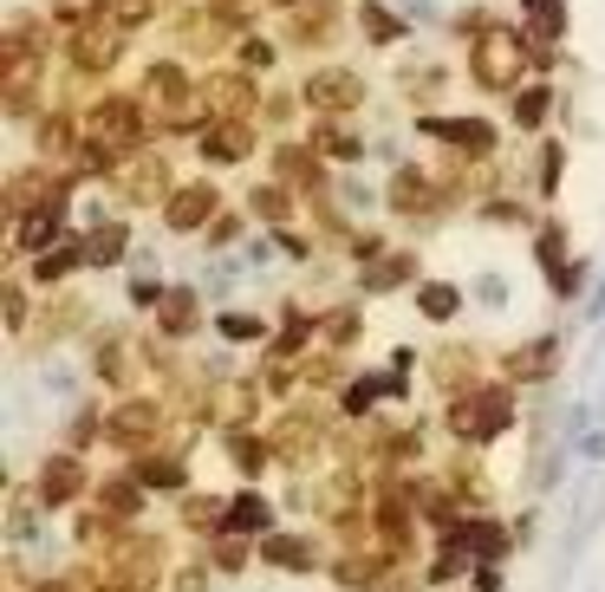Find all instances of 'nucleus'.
Masks as SVG:
<instances>
[{"mask_svg":"<svg viewBox=\"0 0 605 592\" xmlns=\"http://www.w3.org/2000/svg\"><path fill=\"white\" fill-rule=\"evenodd\" d=\"M508 424H515V398H508V391H469V398H456V411H450V430H456L463 443H495Z\"/></svg>","mask_w":605,"mask_h":592,"instance_id":"f257e3e1","label":"nucleus"},{"mask_svg":"<svg viewBox=\"0 0 605 592\" xmlns=\"http://www.w3.org/2000/svg\"><path fill=\"white\" fill-rule=\"evenodd\" d=\"M521 65H528V52H521V39H515L508 26H489V33L476 39V78H482V85L502 91V85L521 78Z\"/></svg>","mask_w":605,"mask_h":592,"instance_id":"f03ea898","label":"nucleus"},{"mask_svg":"<svg viewBox=\"0 0 605 592\" xmlns=\"http://www.w3.org/2000/svg\"><path fill=\"white\" fill-rule=\"evenodd\" d=\"M78 495H85V463H78V456H46L33 502H39V508H72Z\"/></svg>","mask_w":605,"mask_h":592,"instance_id":"7ed1b4c3","label":"nucleus"},{"mask_svg":"<svg viewBox=\"0 0 605 592\" xmlns=\"http://www.w3.org/2000/svg\"><path fill=\"white\" fill-rule=\"evenodd\" d=\"M156 424H163V411H156L150 398H137V404H117V411L104 417V437H117V443H150Z\"/></svg>","mask_w":605,"mask_h":592,"instance_id":"20e7f679","label":"nucleus"},{"mask_svg":"<svg viewBox=\"0 0 605 592\" xmlns=\"http://www.w3.org/2000/svg\"><path fill=\"white\" fill-rule=\"evenodd\" d=\"M365 98V85L352 78V72H319V78H306V104H319V111H352Z\"/></svg>","mask_w":605,"mask_h":592,"instance_id":"39448f33","label":"nucleus"},{"mask_svg":"<svg viewBox=\"0 0 605 592\" xmlns=\"http://www.w3.org/2000/svg\"><path fill=\"white\" fill-rule=\"evenodd\" d=\"M267 521H274V508L248 489V495H235L228 508H222V534H267Z\"/></svg>","mask_w":605,"mask_h":592,"instance_id":"423d86ee","label":"nucleus"},{"mask_svg":"<svg viewBox=\"0 0 605 592\" xmlns=\"http://www.w3.org/2000/svg\"><path fill=\"white\" fill-rule=\"evenodd\" d=\"M156 326H163V339H189L196 332V293L189 287H169L163 306H156Z\"/></svg>","mask_w":605,"mask_h":592,"instance_id":"0eeeda50","label":"nucleus"},{"mask_svg":"<svg viewBox=\"0 0 605 592\" xmlns=\"http://www.w3.org/2000/svg\"><path fill=\"white\" fill-rule=\"evenodd\" d=\"M261 560L280 567V574H313V547H306L300 534H267V541H261Z\"/></svg>","mask_w":605,"mask_h":592,"instance_id":"6e6552de","label":"nucleus"},{"mask_svg":"<svg viewBox=\"0 0 605 592\" xmlns=\"http://www.w3.org/2000/svg\"><path fill=\"white\" fill-rule=\"evenodd\" d=\"M424 130H430V137H443V143H463V150H489V143H495L482 117H430Z\"/></svg>","mask_w":605,"mask_h":592,"instance_id":"1a4fd4ad","label":"nucleus"},{"mask_svg":"<svg viewBox=\"0 0 605 592\" xmlns=\"http://www.w3.org/2000/svg\"><path fill=\"white\" fill-rule=\"evenodd\" d=\"M150 104H156V111H169V117H176V111H189V85H182V72H176V65H150Z\"/></svg>","mask_w":605,"mask_h":592,"instance_id":"9d476101","label":"nucleus"},{"mask_svg":"<svg viewBox=\"0 0 605 592\" xmlns=\"http://www.w3.org/2000/svg\"><path fill=\"white\" fill-rule=\"evenodd\" d=\"M209 209H215V189L196 182V189L169 196V228H196V222H209Z\"/></svg>","mask_w":605,"mask_h":592,"instance_id":"9b49d317","label":"nucleus"},{"mask_svg":"<svg viewBox=\"0 0 605 592\" xmlns=\"http://www.w3.org/2000/svg\"><path fill=\"white\" fill-rule=\"evenodd\" d=\"M91 124H98V143H124V137H137V111H130V104H117V98H111V104H98V117H91Z\"/></svg>","mask_w":605,"mask_h":592,"instance_id":"f8f14e48","label":"nucleus"},{"mask_svg":"<svg viewBox=\"0 0 605 592\" xmlns=\"http://www.w3.org/2000/svg\"><path fill=\"white\" fill-rule=\"evenodd\" d=\"M554 358H560V345H554V339H534L528 352H515V358H508V371H515V378H547V371H554Z\"/></svg>","mask_w":605,"mask_h":592,"instance_id":"ddd939ff","label":"nucleus"},{"mask_svg":"<svg viewBox=\"0 0 605 592\" xmlns=\"http://www.w3.org/2000/svg\"><path fill=\"white\" fill-rule=\"evenodd\" d=\"M98 508L117 515V521H130V515L143 508V482H104V489H98Z\"/></svg>","mask_w":605,"mask_h":592,"instance_id":"4468645a","label":"nucleus"},{"mask_svg":"<svg viewBox=\"0 0 605 592\" xmlns=\"http://www.w3.org/2000/svg\"><path fill=\"white\" fill-rule=\"evenodd\" d=\"M111 59H117V33H98V26L78 33V65H85V72H104Z\"/></svg>","mask_w":605,"mask_h":592,"instance_id":"2eb2a0df","label":"nucleus"},{"mask_svg":"<svg viewBox=\"0 0 605 592\" xmlns=\"http://www.w3.org/2000/svg\"><path fill=\"white\" fill-rule=\"evenodd\" d=\"M85 254H91L98 267L124 261V228H117V222H98V228H91V241H85Z\"/></svg>","mask_w":605,"mask_h":592,"instance_id":"dca6fc26","label":"nucleus"},{"mask_svg":"<svg viewBox=\"0 0 605 592\" xmlns=\"http://www.w3.org/2000/svg\"><path fill=\"white\" fill-rule=\"evenodd\" d=\"M215 332L235 339V345H261V339H267V319H254V313H222Z\"/></svg>","mask_w":605,"mask_h":592,"instance_id":"f3484780","label":"nucleus"},{"mask_svg":"<svg viewBox=\"0 0 605 592\" xmlns=\"http://www.w3.org/2000/svg\"><path fill=\"white\" fill-rule=\"evenodd\" d=\"M137 482H143V489H182L189 476H182V463H176V456H143Z\"/></svg>","mask_w":605,"mask_h":592,"instance_id":"a211bd4d","label":"nucleus"},{"mask_svg":"<svg viewBox=\"0 0 605 592\" xmlns=\"http://www.w3.org/2000/svg\"><path fill=\"white\" fill-rule=\"evenodd\" d=\"M52 235H59V209L46 202L39 215H26V222H20V235H13V241H20V248H46Z\"/></svg>","mask_w":605,"mask_h":592,"instance_id":"6ab92c4d","label":"nucleus"},{"mask_svg":"<svg viewBox=\"0 0 605 592\" xmlns=\"http://www.w3.org/2000/svg\"><path fill=\"white\" fill-rule=\"evenodd\" d=\"M417 306H424V319H456V306H463V293L456 287H417Z\"/></svg>","mask_w":605,"mask_h":592,"instance_id":"aec40b11","label":"nucleus"},{"mask_svg":"<svg viewBox=\"0 0 605 592\" xmlns=\"http://www.w3.org/2000/svg\"><path fill=\"white\" fill-rule=\"evenodd\" d=\"M78 261H91L85 248H59V254H39V287H52V280H65Z\"/></svg>","mask_w":605,"mask_h":592,"instance_id":"412c9836","label":"nucleus"},{"mask_svg":"<svg viewBox=\"0 0 605 592\" xmlns=\"http://www.w3.org/2000/svg\"><path fill=\"white\" fill-rule=\"evenodd\" d=\"M202 156H215V163H235V156H248V130H235V124H228L222 137H209V143H202Z\"/></svg>","mask_w":605,"mask_h":592,"instance_id":"4be33fe9","label":"nucleus"},{"mask_svg":"<svg viewBox=\"0 0 605 592\" xmlns=\"http://www.w3.org/2000/svg\"><path fill=\"white\" fill-rule=\"evenodd\" d=\"M378 398H391V391H385V378H358V385H345V411H352V417H365Z\"/></svg>","mask_w":605,"mask_h":592,"instance_id":"5701e85b","label":"nucleus"},{"mask_svg":"<svg viewBox=\"0 0 605 592\" xmlns=\"http://www.w3.org/2000/svg\"><path fill=\"white\" fill-rule=\"evenodd\" d=\"M326 20H332V0L300 7V39H326Z\"/></svg>","mask_w":605,"mask_h":592,"instance_id":"b1692460","label":"nucleus"},{"mask_svg":"<svg viewBox=\"0 0 605 592\" xmlns=\"http://www.w3.org/2000/svg\"><path fill=\"white\" fill-rule=\"evenodd\" d=\"M228 450H235V463H241L248 476H254V469L267 463V443H254V437H228Z\"/></svg>","mask_w":605,"mask_h":592,"instance_id":"393cba45","label":"nucleus"},{"mask_svg":"<svg viewBox=\"0 0 605 592\" xmlns=\"http://www.w3.org/2000/svg\"><path fill=\"white\" fill-rule=\"evenodd\" d=\"M391 202H398V209H417V202H424V176H417V169H404V176H398V189H391Z\"/></svg>","mask_w":605,"mask_h":592,"instance_id":"a878e982","label":"nucleus"},{"mask_svg":"<svg viewBox=\"0 0 605 592\" xmlns=\"http://www.w3.org/2000/svg\"><path fill=\"white\" fill-rule=\"evenodd\" d=\"M398 280H411V261H385V267H378V274L365 280V287H371V293H391Z\"/></svg>","mask_w":605,"mask_h":592,"instance_id":"bb28decb","label":"nucleus"},{"mask_svg":"<svg viewBox=\"0 0 605 592\" xmlns=\"http://www.w3.org/2000/svg\"><path fill=\"white\" fill-rule=\"evenodd\" d=\"M365 33H371V39H398V20H391L385 7H365Z\"/></svg>","mask_w":605,"mask_h":592,"instance_id":"cd10ccee","label":"nucleus"},{"mask_svg":"<svg viewBox=\"0 0 605 592\" xmlns=\"http://www.w3.org/2000/svg\"><path fill=\"white\" fill-rule=\"evenodd\" d=\"M528 13H534L541 33H560V0H528Z\"/></svg>","mask_w":605,"mask_h":592,"instance_id":"c85d7f7f","label":"nucleus"},{"mask_svg":"<svg viewBox=\"0 0 605 592\" xmlns=\"http://www.w3.org/2000/svg\"><path fill=\"white\" fill-rule=\"evenodd\" d=\"M541 111H547V91H528V98H515V117H521V124H541Z\"/></svg>","mask_w":605,"mask_h":592,"instance_id":"c756f323","label":"nucleus"},{"mask_svg":"<svg viewBox=\"0 0 605 592\" xmlns=\"http://www.w3.org/2000/svg\"><path fill=\"white\" fill-rule=\"evenodd\" d=\"M476 300H482V306H508V287H502L495 274H482V280H476Z\"/></svg>","mask_w":605,"mask_h":592,"instance_id":"7c9ffc66","label":"nucleus"},{"mask_svg":"<svg viewBox=\"0 0 605 592\" xmlns=\"http://www.w3.org/2000/svg\"><path fill=\"white\" fill-rule=\"evenodd\" d=\"M280 209H287L280 189H254V215H280Z\"/></svg>","mask_w":605,"mask_h":592,"instance_id":"2f4dec72","label":"nucleus"},{"mask_svg":"<svg viewBox=\"0 0 605 592\" xmlns=\"http://www.w3.org/2000/svg\"><path fill=\"white\" fill-rule=\"evenodd\" d=\"M580 456H593V463H605V430H587V437H580Z\"/></svg>","mask_w":605,"mask_h":592,"instance_id":"473e14b6","label":"nucleus"},{"mask_svg":"<svg viewBox=\"0 0 605 592\" xmlns=\"http://www.w3.org/2000/svg\"><path fill=\"white\" fill-rule=\"evenodd\" d=\"M326 150H332V156H358V137H339V130H326Z\"/></svg>","mask_w":605,"mask_h":592,"instance_id":"72a5a7b5","label":"nucleus"},{"mask_svg":"<svg viewBox=\"0 0 605 592\" xmlns=\"http://www.w3.org/2000/svg\"><path fill=\"white\" fill-rule=\"evenodd\" d=\"M143 13H150V0H117V20H124V26H137Z\"/></svg>","mask_w":605,"mask_h":592,"instance_id":"f704fd0d","label":"nucleus"}]
</instances>
